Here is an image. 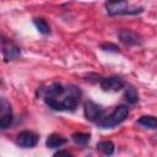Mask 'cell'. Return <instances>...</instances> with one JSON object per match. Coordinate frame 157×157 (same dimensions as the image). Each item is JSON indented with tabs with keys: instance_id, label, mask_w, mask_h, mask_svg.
Instances as JSON below:
<instances>
[{
	"instance_id": "obj_17",
	"label": "cell",
	"mask_w": 157,
	"mask_h": 157,
	"mask_svg": "<svg viewBox=\"0 0 157 157\" xmlns=\"http://www.w3.org/2000/svg\"><path fill=\"white\" fill-rule=\"evenodd\" d=\"M44 102H45V104H47L49 108H52V109H54V110H64L63 103L59 102V101H56V99L53 98V97H48V96H45Z\"/></svg>"
},
{
	"instance_id": "obj_12",
	"label": "cell",
	"mask_w": 157,
	"mask_h": 157,
	"mask_svg": "<svg viewBox=\"0 0 157 157\" xmlns=\"http://www.w3.org/2000/svg\"><path fill=\"white\" fill-rule=\"evenodd\" d=\"M97 150L105 156H112L114 153V144L112 141H101L97 144Z\"/></svg>"
},
{
	"instance_id": "obj_5",
	"label": "cell",
	"mask_w": 157,
	"mask_h": 157,
	"mask_svg": "<svg viewBox=\"0 0 157 157\" xmlns=\"http://www.w3.org/2000/svg\"><path fill=\"white\" fill-rule=\"evenodd\" d=\"M118 37L120 42L126 47H134V45H139L142 43L141 36L130 29H120L118 33Z\"/></svg>"
},
{
	"instance_id": "obj_8",
	"label": "cell",
	"mask_w": 157,
	"mask_h": 157,
	"mask_svg": "<svg viewBox=\"0 0 157 157\" xmlns=\"http://www.w3.org/2000/svg\"><path fill=\"white\" fill-rule=\"evenodd\" d=\"M20 54H21V52H20L18 47H16V45H13L11 43H9V44L4 43V45H2V55H4L6 61L17 59L20 56Z\"/></svg>"
},
{
	"instance_id": "obj_11",
	"label": "cell",
	"mask_w": 157,
	"mask_h": 157,
	"mask_svg": "<svg viewBox=\"0 0 157 157\" xmlns=\"http://www.w3.org/2000/svg\"><path fill=\"white\" fill-rule=\"evenodd\" d=\"M137 124L147 129H157V118L152 115H144L137 120Z\"/></svg>"
},
{
	"instance_id": "obj_4",
	"label": "cell",
	"mask_w": 157,
	"mask_h": 157,
	"mask_svg": "<svg viewBox=\"0 0 157 157\" xmlns=\"http://www.w3.org/2000/svg\"><path fill=\"white\" fill-rule=\"evenodd\" d=\"M101 87L105 92H118L124 87V81L119 76H109L101 78Z\"/></svg>"
},
{
	"instance_id": "obj_13",
	"label": "cell",
	"mask_w": 157,
	"mask_h": 157,
	"mask_svg": "<svg viewBox=\"0 0 157 157\" xmlns=\"http://www.w3.org/2000/svg\"><path fill=\"white\" fill-rule=\"evenodd\" d=\"M124 98L128 103L130 104H135L139 102V93L134 88V87H129L125 90V93H124Z\"/></svg>"
},
{
	"instance_id": "obj_7",
	"label": "cell",
	"mask_w": 157,
	"mask_h": 157,
	"mask_svg": "<svg viewBox=\"0 0 157 157\" xmlns=\"http://www.w3.org/2000/svg\"><path fill=\"white\" fill-rule=\"evenodd\" d=\"M38 142V136L32 132V131H22L17 135L16 137V144L20 147H25V148H29V147H34Z\"/></svg>"
},
{
	"instance_id": "obj_18",
	"label": "cell",
	"mask_w": 157,
	"mask_h": 157,
	"mask_svg": "<svg viewBox=\"0 0 157 157\" xmlns=\"http://www.w3.org/2000/svg\"><path fill=\"white\" fill-rule=\"evenodd\" d=\"M101 49H103L104 52H113V53H119V48L113 44V43H103L101 45Z\"/></svg>"
},
{
	"instance_id": "obj_1",
	"label": "cell",
	"mask_w": 157,
	"mask_h": 157,
	"mask_svg": "<svg viewBox=\"0 0 157 157\" xmlns=\"http://www.w3.org/2000/svg\"><path fill=\"white\" fill-rule=\"evenodd\" d=\"M128 115H129V108H128L126 105H119V107H117V108L113 110V113H112L110 115L104 117V118L102 117V118L97 121V124H98V126H101L102 129L113 128V126H115V125L123 123V121L126 119Z\"/></svg>"
},
{
	"instance_id": "obj_19",
	"label": "cell",
	"mask_w": 157,
	"mask_h": 157,
	"mask_svg": "<svg viewBox=\"0 0 157 157\" xmlns=\"http://www.w3.org/2000/svg\"><path fill=\"white\" fill-rule=\"evenodd\" d=\"M53 157H72V155H71V153H69L67 151L61 150V151H58L56 153H54V156H53Z\"/></svg>"
},
{
	"instance_id": "obj_10",
	"label": "cell",
	"mask_w": 157,
	"mask_h": 157,
	"mask_svg": "<svg viewBox=\"0 0 157 157\" xmlns=\"http://www.w3.org/2000/svg\"><path fill=\"white\" fill-rule=\"evenodd\" d=\"M65 91V88L63 87V85L61 83H58V82H54V83H52L50 86H48L47 88H45V94L48 96V97H56V96H60L63 92Z\"/></svg>"
},
{
	"instance_id": "obj_6",
	"label": "cell",
	"mask_w": 157,
	"mask_h": 157,
	"mask_svg": "<svg viewBox=\"0 0 157 157\" xmlns=\"http://www.w3.org/2000/svg\"><path fill=\"white\" fill-rule=\"evenodd\" d=\"M0 107H1V115H0V126L2 130L7 129L11 124H12V112H11V105L10 103L5 99V98H1V103H0Z\"/></svg>"
},
{
	"instance_id": "obj_3",
	"label": "cell",
	"mask_w": 157,
	"mask_h": 157,
	"mask_svg": "<svg viewBox=\"0 0 157 157\" xmlns=\"http://www.w3.org/2000/svg\"><path fill=\"white\" fill-rule=\"evenodd\" d=\"M83 113L87 120L97 123L103 115V108L99 104L94 103L93 101H87L83 105Z\"/></svg>"
},
{
	"instance_id": "obj_2",
	"label": "cell",
	"mask_w": 157,
	"mask_h": 157,
	"mask_svg": "<svg viewBox=\"0 0 157 157\" xmlns=\"http://www.w3.org/2000/svg\"><path fill=\"white\" fill-rule=\"evenodd\" d=\"M105 10L107 13L113 15H136L144 11L142 7L129 10V2L128 1H107L105 2Z\"/></svg>"
},
{
	"instance_id": "obj_15",
	"label": "cell",
	"mask_w": 157,
	"mask_h": 157,
	"mask_svg": "<svg viewBox=\"0 0 157 157\" xmlns=\"http://www.w3.org/2000/svg\"><path fill=\"white\" fill-rule=\"evenodd\" d=\"M64 110H75L77 107V98L75 96H67L63 102Z\"/></svg>"
},
{
	"instance_id": "obj_9",
	"label": "cell",
	"mask_w": 157,
	"mask_h": 157,
	"mask_svg": "<svg viewBox=\"0 0 157 157\" xmlns=\"http://www.w3.org/2000/svg\"><path fill=\"white\" fill-rule=\"evenodd\" d=\"M66 142V139L63 136V135H59V134H52L48 136L47 141H45V145L48 148H56V147H60L61 145H64Z\"/></svg>"
},
{
	"instance_id": "obj_16",
	"label": "cell",
	"mask_w": 157,
	"mask_h": 157,
	"mask_svg": "<svg viewBox=\"0 0 157 157\" xmlns=\"http://www.w3.org/2000/svg\"><path fill=\"white\" fill-rule=\"evenodd\" d=\"M90 134H85V132H76L72 135V140L76 145L78 146H83L90 141Z\"/></svg>"
},
{
	"instance_id": "obj_14",
	"label": "cell",
	"mask_w": 157,
	"mask_h": 157,
	"mask_svg": "<svg viewBox=\"0 0 157 157\" xmlns=\"http://www.w3.org/2000/svg\"><path fill=\"white\" fill-rule=\"evenodd\" d=\"M33 23H34L36 28L39 31V33L48 34L50 32V27H49V25L47 23L45 20H43V18H34L33 20Z\"/></svg>"
}]
</instances>
